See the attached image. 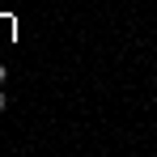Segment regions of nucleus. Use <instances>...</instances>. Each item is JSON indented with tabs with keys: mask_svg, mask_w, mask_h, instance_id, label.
<instances>
[{
	"mask_svg": "<svg viewBox=\"0 0 157 157\" xmlns=\"http://www.w3.org/2000/svg\"><path fill=\"white\" fill-rule=\"evenodd\" d=\"M4 77H9V68H4V64H0V85H4Z\"/></svg>",
	"mask_w": 157,
	"mask_h": 157,
	"instance_id": "obj_1",
	"label": "nucleus"
},
{
	"mask_svg": "<svg viewBox=\"0 0 157 157\" xmlns=\"http://www.w3.org/2000/svg\"><path fill=\"white\" fill-rule=\"evenodd\" d=\"M4 106H9V94H0V110H4Z\"/></svg>",
	"mask_w": 157,
	"mask_h": 157,
	"instance_id": "obj_2",
	"label": "nucleus"
}]
</instances>
